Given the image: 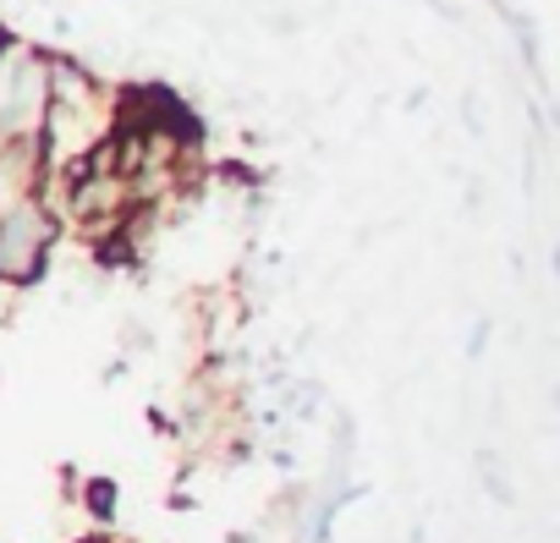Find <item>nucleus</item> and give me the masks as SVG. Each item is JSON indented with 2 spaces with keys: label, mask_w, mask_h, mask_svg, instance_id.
Segmentation results:
<instances>
[{
  "label": "nucleus",
  "mask_w": 560,
  "mask_h": 543,
  "mask_svg": "<svg viewBox=\"0 0 560 543\" xmlns=\"http://www.w3.org/2000/svg\"><path fill=\"white\" fill-rule=\"evenodd\" d=\"M50 241H56V214H50L45 192H28L23 203H12L7 214H0V281L28 286L45 269Z\"/></svg>",
  "instance_id": "1"
},
{
  "label": "nucleus",
  "mask_w": 560,
  "mask_h": 543,
  "mask_svg": "<svg viewBox=\"0 0 560 543\" xmlns=\"http://www.w3.org/2000/svg\"><path fill=\"white\" fill-rule=\"evenodd\" d=\"M83 505H89L100 521H110V516H116V483H110V477H94V483L83 488Z\"/></svg>",
  "instance_id": "2"
},
{
  "label": "nucleus",
  "mask_w": 560,
  "mask_h": 543,
  "mask_svg": "<svg viewBox=\"0 0 560 543\" xmlns=\"http://www.w3.org/2000/svg\"><path fill=\"white\" fill-rule=\"evenodd\" d=\"M78 543H110V538H78Z\"/></svg>",
  "instance_id": "3"
}]
</instances>
